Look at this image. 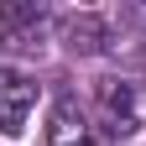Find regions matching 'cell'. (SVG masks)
<instances>
[{
    "instance_id": "1",
    "label": "cell",
    "mask_w": 146,
    "mask_h": 146,
    "mask_svg": "<svg viewBox=\"0 0 146 146\" xmlns=\"http://www.w3.org/2000/svg\"><path fill=\"white\" fill-rule=\"evenodd\" d=\"M47 11L36 5V0H5L0 5V47L5 52H42L47 47Z\"/></svg>"
},
{
    "instance_id": "2",
    "label": "cell",
    "mask_w": 146,
    "mask_h": 146,
    "mask_svg": "<svg viewBox=\"0 0 146 146\" xmlns=\"http://www.w3.org/2000/svg\"><path fill=\"white\" fill-rule=\"evenodd\" d=\"M99 125L110 136H131V131H141V94H136V84H125V78H104L99 84Z\"/></svg>"
},
{
    "instance_id": "3",
    "label": "cell",
    "mask_w": 146,
    "mask_h": 146,
    "mask_svg": "<svg viewBox=\"0 0 146 146\" xmlns=\"http://www.w3.org/2000/svg\"><path fill=\"white\" fill-rule=\"evenodd\" d=\"M47 146H99L94 120H89V110L73 94H63L52 104V115H47Z\"/></svg>"
},
{
    "instance_id": "4",
    "label": "cell",
    "mask_w": 146,
    "mask_h": 146,
    "mask_svg": "<svg viewBox=\"0 0 146 146\" xmlns=\"http://www.w3.org/2000/svg\"><path fill=\"white\" fill-rule=\"evenodd\" d=\"M31 104H36V84L26 78V73H16V68H0V131L16 136L26 125Z\"/></svg>"
},
{
    "instance_id": "5",
    "label": "cell",
    "mask_w": 146,
    "mask_h": 146,
    "mask_svg": "<svg viewBox=\"0 0 146 146\" xmlns=\"http://www.w3.org/2000/svg\"><path fill=\"white\" fill-rule=\"evenodd\" d=\"M58 36H63L68 52H78V58H94V52L110 47V26H104V16H94V11L63 16V21H58Z\"/></svg>"
}]
</instances>
